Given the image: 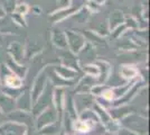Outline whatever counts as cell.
Listing matches in <instances>:
<instances>
[{"label": "cell", "instance_id": "2", "mask_svg": "<svg viewBox=\"0 0 150 135\" xmlns=\"http://www.w3.org/2000/svg\"><path fill=\"white\" fill-rule=\"evenodd\" d=\"M136 73H137V71L134 70L132 66H125V68L121 70V74L125 78H129V79L134 77Z\"/></svg>", "mask_w": 150, "mask_h": 135}, {"label": "cell", "instance_id": "3", "mask_svg": "<svg viewBox=\"0 0 150 135\" xmlns=\"http://www.w3.org/2000/svg\"><path fill=\"white\" fill-rule=\"evenodd\" d=\"M27 10H28V8H27L26 5H19V6L17 7V9H16V11L18 14H25Z\"/></svg>", "mask_w": 150, "mask_h": 135}, {"label": "cell", "instance_id": "1", "mask_svg": "<svg viewBox=\"0 0 150 135\" xmlns=\"http://www.w3.org/2000/svg\"><path fill=\"white\" fill-rule=\"evenodd\" d=\"M5 81H6V84L8 87H10V88H16V89L19 88V87H21V84H23L21 79L19 77H17L15 73H11V72H9L6 76Z\"/></svg>", "mask_w": 150, "mask_h": 135}]
</instances>
